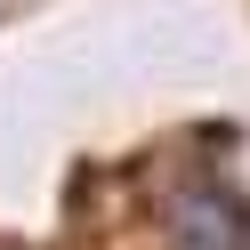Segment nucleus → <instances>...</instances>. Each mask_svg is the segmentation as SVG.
I'll return each mask as SVG.
<instances>
[{
    "instance_id": "nucleus-1",
    "label": "nucleus",
    "mask_w": 250,
    "mask_h": 250,
    "mask_svg": "<svg viewBox=\"0 0 250 250\" xmlns=\"http://www.w3.org/2000/svg\"><path fill=\"white\" fill-rule=\"evenodd\" d=\"M169 250H250V218L234 194H186L169 218Z\"/></svg>"
}]
</instances>
